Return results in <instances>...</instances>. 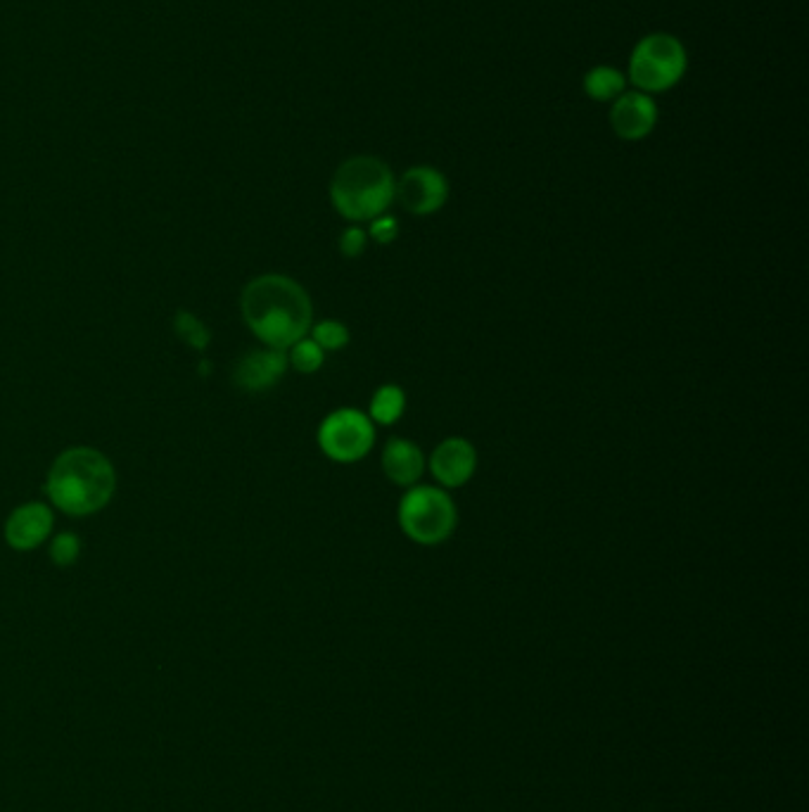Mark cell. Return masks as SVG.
<instances>
[{
    "label": "cell",
    "mask_w": 809,
    "mask_h": 812,
    "mask_svg": "<svg viewBox=\"0 0 809 812\" xmlns=\"http://www.w3.org/2000/svg\"><path fill=\"white\" fill-rule=\"evenodd\" d=\"M242 319L271 350H290L307 338L314 319L309 293L297 281L280 274L254 278L242 293Z\"/></svg>",
    "instance_id": "obj_1"
},
{
    "label": "cell",
    "mask_w": 809,
    "mask_h": 812,
    "mask_svg": "<svg viewBox=\"0 0 809 812\" xmlns=\"http://www.w3.org/2000/svg\"><path fill=\"white\" fill-rule=\"evenodd\" d=\"M46 487L57 509L69 516H88L112 499L117 475L107 456L91 447H74L57 456Z\"/></svg>",
    "instance_id": "obj_2"
},
{
    "label": "cell",
    "mask_w": 809,
    "mask_h": 812,
    "mask_svg": "<svg viewBox=\"0 0 809 812\" xmlns=\"http://www.w3.org/2000/svg\"><path fill=\"white\" fill-rule=\"evenodd\" d=\"M392 169L378 157H352L335 171L330 183L333 207L347 221H373L387 212L394 200Z\"/></svg>",
    "instance_id": "obj_3"
},
{
    "label": "cell",
    "mask_w": 809,
    "mask_h": 812,
    "mask_svg": "<svg viewBox=\"0 0 809 812\" xmlns=\"http://www.w3.org/2000/svg\"><path fill=\"white\" fill-rule=\"evenodd\" d=\"M458 511L447 490L413 485L399 501V525L411 542L437 547L454 535Z\"/></svg>",
    "instance_id": "obj_4"
},
{
    "label": "cell",
    "mask_w": 809,
    "mask_h": 812,
    "mask_svg": "<svg viewBox=\"0 0 809 812\" xmlns=\"http://www.w3.org/2000/svg\"><path fill=\"white\" fill-rule=\"evenodd\" d=\"M686 72V50L670 34H651L634 48L629 79L641 93H662Z\"/></svg>",
    "instance_id": "obj_5"
},
{
    "label": "cell",
    "mask_w": 809,
    "mask_h": 812,
    "mask_svg": "<svg viewBox=\"0 0 809 812\" xmlns=\"http://www.w3.org/2000/svg\"><path fill=\"white\" fill-rule=\"evenodd\" d=\"M323 454L337 463H354L373 449L375 425L371 416L356 409H337L318 428Z\"/></svg>",
    "instance_id": "obj_6"
},
{
    "label": "cell",
    "mask_w": 809,
    "mask_h": 812,
    "mask_svg": "<svg viewBox=\"0 0 809 812\" xmlns=\"http://www.w3.org/2000/svg\"><path fill=\"white\" fill-rule=\"evenodd\" d=\"M394 198H399L406 212L425 217V214H435L437 209L444 207L449 198V183L442 171L432 167H413L394 186Z\"/></svg>",
    "instance_id": "obj_7"
},
{
    "label": "cell",
    "mask_w": 809,
    "mask_h": 812,
    "mask_svg": "<svg viewBox=\"0 0 809 812\" xmlns=\"http://www.w3.org/2000/svg\"><path fill=\"white\" fill-rule=\"evenodd\" d=\"M477 468L475 447L463 437H447L437 444V449L430 456V471L435 480L447 490L463 487L473 478Z\"/></svg>",
    "instance_id": "obj_8"
},
{
    "label": "cell",
    "mask_w": 809,
    "mask_h": 812,
    "mask_svg": "<svg viewBox=\"0 0 809 812\" xmlns=\"http://www.w3.org/2000/svg\"><path fill=\"white\" fill-rule=\"evenodd\" d=\"M658 107L648 93H622L610 112V124L624 141H641L655 129Z\"/></svg>",
    "instance_id": "obj_9"
},
{
    "label": "cell",
    "mask_w": 809,
    "mask_h": 812,
    "mask_svg": "<svg viewBox=\"0 0 809 812\" xmlns=\"http://www.w3.org/2000/svg\"><path fill=\"white\" fill-rule=\"evenodd\" d=\"M50 530H53V513L46 504L31 501L10 513L5 523V539L12 549L29 551L46 542Z\"/></svg>",
    "instance_id": "obj_10"
},
{
    "label": "cell",
    "mask_w": 809,
    "mask_h": 812,
    "mask_svg": "<svg viewBox=\"0 0 809 812\" xmlns=\"http://www.w3.org/2000/svg\"><path fill=\"white\" fill-rule=\"evenodd\" d=\"M288 369V357L283 350H257L245 354L235 366V385L247 392H264L283 378Z\"/></svg>",
    "instance_id": "obj_11"
},
{
    "label": "cell",
    "mask_w": 809,
    "mask_h": 812,
    "mask_svg": "<svg viewBox=\"0 0 809 812\" xmlns=\"http://www.w3.org/2000/svg\"><path fill=\"white\" fill-rule=\"evenodd\" d=\"M382 471L399 487H413L425 473L423 449L404 437H392L382 449Z\"/></svg>",
    "instance_id": "obj_12"
},
{
    "label": "cell",
    "mask_w": 809,
    "mask_h": 812,
    "mask_svg": "<svg viewBox=\"0 0 809 812\" xmlns=\"http://www.w3.org/2000/svg\"><path fill=\"white\" fill-rule=\"evenodd\" d=\"M406 395L399 385H380L371 399V421L378 425H392L404 416Z\"/></svg>",
    "instance_id": "obj_13"
},
{
    "label": "cell",
    "mask_w": 809,
    "mask_h": 812,
    "mask_svg": "<svg viewBox=\"0 0 809 812\" xmlns=\"http://www.w3.org/2000/svg\"><path fill=\"white\" fill-rule=\"evenodd\" d=\"M584 91L594 100H617L624 91V76L615 67H594L584 76Z\"/></svg>",
    "instance_id": "obj_14"
},
{
    "label": "cell",
    "mask_w": 809,
    "mask_h": 812,
    "mask_svg": "<svg viewBox=\"0 0 809 812\" xmlns=\"http://www.w3.org/2000/svg\"><path fill=\"white\" fill-rule=\"evenodd\" d=\"M311 340H314L323 352H340L349 345L352 335H349V328L345 323L328 319L316 323V326L311 328Z\"/></svg>",
    "instance_id": "obj_15"
},
{
    "label": "cell",
    "mask_w": 809,
    "mask_h": 812,
    "mask_svg": "<svg viewBox=\"0 0 809 812\" xmlns=\"http://www.w3.org/2000/svg\"><path fill=\"white\" fill-rule=\"evenodd\" d=\"M326 361V352L316 345L311 338L297 340L290 347V364L295 366L299 373H316Z\"/></svg>",
    "instance_id": "obj_16"
},
{
    "label": "cell",
    "mask_w": 809,
    "mask_h": 812,
    "mask_svg": "<svg viewBox=\"0 0 809 812\" xmlns=\"http://www.w3.org/2000/svg\"><path fill=\"white\" fill-rule=\"evenodd\" d=\"M174 326H176V333L181 335V338L186 340L190 347H195V350H205L207 342H209V331L202 326L200 319H195V316L188 312H178L174 319Z\"/></svg>",
    "instance_id": "obj_17"
},
{
    "label": "cell",
    "mask_w": 809,
    "mask_h": 812,
    "mask_svg": "<svg viewBox=\"0 0 809 812\" xmlns=\"http://www.w3.org/2000/svg\"><path fill=\"white\" fill-rule=\"evenodd\" d=\"M50 556H53V561L57 566H72L76 561V556H79V539L74 535H57L55 542H53V549H50Z\"/></svg>",
    "instance_id": "obj_18"
},
{
    "label": "cell",
    "mask_w": 809,
    "mask_h": 812,
    "mask_svg": "<svg viewBox=\"0 0 809 812\" xmlns=\"http://www.w3.org/2000/svg\"><path fill=\"white\" fill-rule=\"evenodd\" d=\"M366 245H368V236H366V231L359 226L347 228V231L340 236V252L349 259L361 257L363 250H366Z\"/></svg>",
    "instance_id": "obj_19"
},
{
    "label": "cell",
    "mask_w": 809,
    "mask_h": 812,
    "mask_svg": "<svg viewBox=\"0 0 809 812\" xmlns=\"http://www.w3.org/2000/svg\"><path fill=\"white\" fill-rule=\"evenodd\" d=\"M368 236H371L378 245H390L399 236V221L394 217H385V214H382V217L371 221V231H368Z\"/></svg>",
    "instance_id": "obj_20"
}]
</instances>
